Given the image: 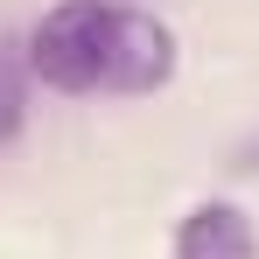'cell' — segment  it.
<instances>
[{"label":"cell","instance_id":"obj_1","mask_svg":"<svg viewBox=\"0 0 259 259\" xmlns=\"http://www.w3.org/2000/svg\"><path fill=\"white\" fill-rule=\"evenodd\" d=\"M105 35H112L105 0H63L28 35V70L49 91H98L105 84Z\"/></svg>","mask_w":259,"mask_h":259},{"label":"cell","instance_id":"obj_2","mask_svg":"<svg viewBox=\"0 0 259 259\" xmlns=\"http://www.w3.org/2000/svg\"><path fill=\"white\" fill-rule=\"evenodd\" d=\"M175 77V35L168 21L112 7V35H105V84L98 91H161Z\"/></svg>","mask_w":259,"mask_h":259},{"label":"cell","instance_id":"obj_3","mask_svg":"<svg viewBox=\"0 0 259 259\" xmlns=\"http://www.w3.org/2000/svg\"><path fill=\"white\" fill-rule=\"evenodd\" d=\"M175 259H259L252 217L238 203H196L175 231Z\"/></svg>","mask_w":259,"mask_h":259},{"label":"cell","instance_id":"obj_4","mask_svg":"<svg viewBox=\"0 0 259 259\" xmlns=\"http://www.w3.org/2000/svg\"><path fill=\"white\" fill-rule=\"evenodd\" d=\"M21 126V77H14V63L0 56V140H14Z\"/></svg>","mask_w":259,"mask_h":259}]
</instances>
